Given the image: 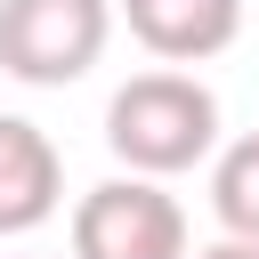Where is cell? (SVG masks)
<instances>
[{
	"instance_id": "cell-1",
	"label": "cell",
	"mask_w": 259,
	"mask_h": 259,
	"mask_svg": "<svg viewBox=\"0 0 259 259\" xmlns=\"http://www.w3.org/2000/svg\"><path fill=\"white\" fill-rule=\"evenodd\" d=\"M105 146L121 154V170L178 178V170H194L219 146V97L194 73H178V65L130 73L113 89V105H105Z\"/></svg>"
},
{
	"instance_id": "cell-2",
	"label": "cell",
	"mask_w": 259,
	"mask_h": 259,
	"mask_svg": "<svg viewBox=\"0 0 259 259\" xmlns=\"http://www.w3.org/2000/svg\"><path fill=\"white\" fill-rule=\"evenodd\" d=\"M113 0H0V73L65 89L105 57Z\"/></svg>"
},
{
	"instance_id": "cell-5",
	"label": "cell",
	"mask_w": 259,
	"mask_h": 259,
	"mask_svg": "<svg viewBox=\"0 0 259 259\" xmlns=\"http://www.w3.org/2000/svg\"><path fill=\"white\" fill-rule=\"evenodd\" d=\"M57 202H65V162L49 130L0 113V235H32L40 219H57Z\"/></svg>"
},
{
	"instance_id": "cell-6",
	"label": "cell",
	"mask_w": 259,
	"mask_h": 259,
	"mask_svg": "<svg viewBox=\"0 0 259 259\" xmlns=\"http://www.w3.org/2000/svg\"><path fill=\"white\" fill-rule=\"evenodd\" d=\"M210 210L227 235H251L259 243V130L235 138L219 162H210Z\"/></svg>"
},
{
	"instance_id": "cell-7",
	"label": "cell",
	"mask_w": 259,
	"mask_h": 259,
	"mask_svg": "<svg viewBox=\"0 0 259 259\" xmlns=\"http://www.w3.org/2000/svg\"><path fill=\"white\" fill-rule=\"evenodd\" d=\"M194 259H259V243H251V235H227V243H210V251H194Z\"/></svg>"
},
{
	"instance_id": "cell-4",
	"label": "cell",
	"mask_w": 259,
	"mask_h": 259,
	"mask_svg": "<svg viewBox=\"0 0 259 259\" xmlns=\"http://www.w3.org/2000/svg\"><path fill=\"white\" fill-rule=\"evenodd\" d=\"M121 16L138 32V49L162 65H202V57L235 49V32H243V0H121Z\"/></svg>"
},
{
	"instance_id": "cell-3",
	"label": "cell",
	"mask_w": 259,
	"mask_h": 259,
	"mask_svg": "<svg viewBox=\"0 0 259 259\" xmlns=\"http://www.w3.org/2000/svg\"><path fill=\"white\" fill-rule=\"evenodd\" d=\"M73 259H186V210L162 178L130 170L73 202Z\"/></svg>"
}]
</instances>
